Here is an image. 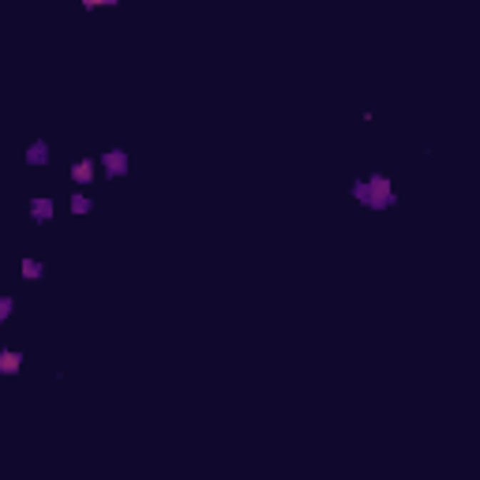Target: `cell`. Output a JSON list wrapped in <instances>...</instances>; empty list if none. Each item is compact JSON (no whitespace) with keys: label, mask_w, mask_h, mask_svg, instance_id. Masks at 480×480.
Returning <instances> with one entry per match:
<instances>
[{"label":"cell","mask_w":480,"mask_h":480,"mask_svg":"<svg viewBox=\"0 0 480 480\" xmlns=\"http://www.w3.org/2000/svg\"><path fill=\"white\" fill-rule=\"evenodd\" d=\"M106 173H109V177H124V173H128V154L124 150H109L106 154Z\"/></svg>","instance_id":"cell-2"},{"label":"cell","mask_w":480,"mask_h":480,"mask_svg":"<svg viewBox=\"0 0 480 480\" xmlns=\"http://www.w3.org/2000/svg\"><path fill=\"white\" fill-rule=\"evenodd\" d=\"M31 210H34V222H49V218H53V203L49 199H34Z\"/></svg>","instance_id":"cell-6"},{"label":"cell","mask_w":480,"mask_h":480,"mask_svg":"<svg viewBox=\"0 0 480 480\" xmlns=\"http://www.w3.org/2000/svg\"><path fill=\"white\" fill-rule=\"evenodd\" d=\"M71 210L86 214V210H91V199H86V195H71Z\"/></svg>","instance_id":"cell-8"},{"label":"cell","mask_w":480,"mask_h":480,"mask_svg":"<svg viewBox=\"0 0 480 480\" xmlns=\"http://www.w3.org/2000/svg\"><path fill=\"white\" fill-rule=\"evenodd\" d=\"M23 278H26V282L41 278V263H34V259H23Z\"/></svg>","instance_id":"cell-7"},{"label":"cell","mask_w":480,"mask_h":480,"mask_svg":"<svg viewBox=\"0 0 480 480\" xmlns=\"http://www.w3.org/2000/svg\"><path fill=\"white\" fill-rule=\"evenodd\" d=\"M71 180H76V184H91L94 180V162H91V158H83V162L71 165Z\"/></svg>","instance_id":"cell-4"},{"label":"cell","mask_w":480,"mask_h":480,"mask_svg":"<svg viewBox=\"0 0 480 480\" xmlns=\"http://www.w3.org/2000/svg\"><path fill=\"white\" fill-rule=\"evenodd\" d=\"M26 162H31V165H46L49 162V147H46V143H34V147L26 150Z\"/></svg>","instance_id":"cell-5"},{"label":"cell","mask_w":480,"mask_h":480,"mask_svg":"<svg viewBox=\"0 0 480 480\" xmlns=\"http://www.w3.org/2000/svg\"><path fill=\"white\" fill-rule=\"evenodd\" d=\"M8 315H11V300H8V297H0V323H4Z\"/></svg>","instance_id":"cell-9"},{"label":"cell","mask_w":480,"mask_h":480,"mask_svg":"<svg viewBox=\"0 0 480 480\" xmlns=\"http://www.w3.org/2000/svg\"><path fill=\"white\" fill-rule=\"evenodd\" d=\"M353 195L360 203H368V207H390V203H394V192H390V180L387 177H372L364 184H357Z\"/></svg>","instance_id":"cell-1"},{"label":"cell","mask_w":480,"mask_h":480,"mask_svg":"<svg viewBox=\"0 0 480 480\" xmlns=\"http://www.w3.org/2000/svg\"><path fill=\"white\" fill-rule=\"evenodd\" d=\"M23 368V357L16 349H0V375H16Z\"/></svg>","instance_id":"cell-3"}]
</instances>
